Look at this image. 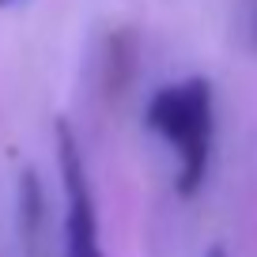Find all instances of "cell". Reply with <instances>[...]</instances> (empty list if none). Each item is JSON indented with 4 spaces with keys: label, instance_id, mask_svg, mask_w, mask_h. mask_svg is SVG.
<instances>
[{
    "label": "cell",
    "instance_id": "1",
    "mask_svg": "<svg viewBox=\"0 0 257 257\" xmlns=\"http://www.w3.org/2000/svg\"><path fill=\"white\" fill-rule=\"evenodd\" d=\"M144 121L155 137L178 155V197H197L212 170L216 148V95L204 76H189L159 87L148 98Z\"/></svg>",
    "mask_w": 257,
    "mask_h": 257
},
{
    "label": "cell",
    "instance_id": "2",
    "mask_svg": "<svg viewBox=\"0 0 257 257\" xmlns=\"http://www.w3.org/2000/svg\"><path fill=\"white\" fill-rule=\"evenodd\" d=\"M57 167H61V189H64L61 257H102L87 163H83V152L76 144V133L68 128V121H57Z\"/></svg>",
    "mask_w": 257,
    "mask_h": 257
},
{
    "label": "cell",
    "instance_id": "3",
    "mask_svg": "<svg viewBox=\"0 0 257 257\" xmlns=\"http://www.w3.org/2000/svg\"><path fill=\"white\" fill-rule=\"evenodd\" d=\"M19 234H23L27 257H49L53 238H49V201L38 174L23 170L19 178Z\"/></svg>",
    "mask_w": 257,
    "mask_h": 257
},
{
    "label": "cell",
    "instance_id": "4",
    "mask_svg": "<svg viewBox=\"0 0 257 257\" xmlns=\"http://www.w3.org/2000/svg\"><path fill=\"white\" fill-rule=\"evenodd\" d=\"M204 257H227V249H223V246H212V249H208Z\"/></svg>",
    "mask_w": 257,
    "mask_h": 257
},
{
    "label": "cell",
    "instance_id": "5",
    "mask_svg": "<svg viewBox=\"0 0 257 257\" xmlns=\"http://www.w3.org/2000/svg\"><path fill=\"white\" fill-rule=\"evenodd\" d=\"M16 4H23V0H0V8H16Z\"/></svg>",
    "mask_w": 257,
    "mask_h": 257
}]
</instances>
